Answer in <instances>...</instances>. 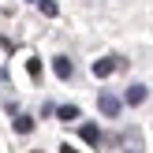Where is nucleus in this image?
I'll return each mask as SVG.
<instances>
[{"instance_id": "5", "label": "nucleus", "mask_w": 153, "mask_h": 153, "mask_svg": "<svg viewBox=\"0 0 153 153\" xmlns=\"http://www.w3.org/2000/svg\"><path fill=\"white\" fill-rule=\"evenodd\" d=\"M52 71H56V79H71V75H75V64H71V60H67V56H56V60H52Z\"/></svg>"}, {"instance_id": "7", "label": "nucleus", "mask_w": 153, "mask_h": 153, "mask_svg": "<svg viewBox=\"0 0 153 153\" xmlns=\"http://www.w3.org/2000/svg\"><path fill=\"white\" fill-rule=\"evenodd\" d=\"M26 75H30L34 82H41V60H37V56H30V60H26Z\"/></svg>"}, {"instance_id": "9", "label": "nucleus", "mask_w": 153, "mask_h": 153, "mask_svg": "<svg viewBox=\"0 0 153 153\" xmlns=\"http://www.w3.org/2000/svg\"><path fill=\"white\" fill-rule=\"evenodd\" d=\"M37 7H41V11L49 15V19H56V15H60V7H56V0H37Z\"/></svg>"}, {"instance_id": "11", "label": "nucleus", "mask_w": 153, "mask_h": 153, "mask_svg": "<svg viewBox=\"0 0 153 153\" xmlns=\"http://www.w3.org/2000/svg\"><path fill=\"white\" fill-rule=\"evenodd\" d=\"M30 4H37V0H30Z\"/></svg>"}, {"instance_id": "3", "label": "nucleus", "mask_w": 153, "mask_h": 153, "mask_svg": "<svg viewBox=\"0 0 153 153\" xmlns=\"http://www.w3.org/2000/svg\"><path fill=\"white\" fill-rule=\"evenodd\" d=\"M79 138L86 142V146H101V127H97V123H82L79 127Z\"/></svg>"}, {"instance_id": "1", "label": "nucleus", "mask_w": 153, "mask_h": 153, "mask_svg": "<svg viewBox=\"0 0 153 153\" xmlns=\"http://www.w3.org/2000/svg\"><path fill=\"white\" fill-rule=\"evenodd\" d=\"M97 108H101V116L120 120V112H123V101H120L116 94H108V90H101V97H97Z\"/></svg>"}, {"instance_id": "8", "label": "nucleus", "mask_w": 153, "mask_h": 153, "mask_svg": "<svg viewBox=\"0 0 153 153\" xmlns=\"http://www.w3.org/2000/svg\"><path fill=\"white\" fill-rule=\"evenodd\" d=\"M15 131H19V134H30V131H34V120H30V116H15Z\"/></svg>"}, {"instance_id": "10", "label": "nucleus", "mask_w": 153, "mask_h": 153, "mask_svg": "<svg viewBox=\"0 0 153 153\" xmlns=\"http://www.w3.org/2000/svg\"><path fill=\"white\" fill-rule=\"evenodd\" d=\"M60 153H79V149H75V146H60Z\"/></svg>"}, {"instance_id": "2", "label": "nucleus", "mask_w": 153, "mask_h": 153, "mask_svg": "<svg viewBox=\"0 0 153 153\" xmlns=\"http://www.w3.org/2000/svg\"><path fill=\"white\" fill-rule=\"evenodd\" d=\"M120 146H123V153H142V134L134 131H123V138H120Z\"/></svg>"}, {"instance_id": "6", "label": "nucleus", "mask_w": 153, "mask_h": 153, "mask_svg": "<svg viewBox=\"0 0 153 153\" xmlns=\"http://www.w3.org/2000/svg\"><path fill=\"white\" fill-rule=\"evenodd\" d=\"M56 116L64 120V123H75V120H79L82 112H79V105H60V108H56Z\"/></svg>"}, {"instance_id": "4", "label": "nucleus", "mask_w": 153, "mask_h": 153, "mask_svg": "<svg viewBox=\"0 0 153 153\" xmlns=\"http://www.w3.org/2000/svg\"><path fill=\"white\" fill-rule=\"evenodd\" d=\"M149 97V90L142 86V82H134V86H127V94H123V105H142Z\"/></svg>"}]
</instances>
